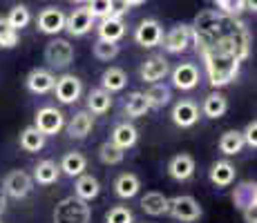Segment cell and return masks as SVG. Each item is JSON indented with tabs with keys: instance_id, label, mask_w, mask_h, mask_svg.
Segmentation results:
<instances>
[{
	"instance_id": "obj_29",
	"label": "cell",
	"mask_w": 257,
	"mask_h": 223,
	"mask_svg": "<svg viewBox=\"0 0 257 223\" xmlns=\"http://www.w3.org/2000/svg\"><path fill=\"white\" fill-rule=\"evenodd\" d=\"M112 107V94L107 89H92L87 96V110L92 114H105Z\"/></svg>"
},
{
	"instance_id": "obj_42",
	"label": "cell",
	"mask_w": 257,
	"mask_h": 223,
	"mask_svg": "<svg viewBox=\"0 0 257 223\" xmlns=\"http://www.w3.org/2000/svg\"><path fill=\"white\" fill-rule=\"evenodd\" d=\"M127 12H130V5H127L125 0H110V16L123 18Z\"/></svg>"
},
{
	"instance_id": "obj_35",
	"label": "cell",
	"mask_w": 257,
	"mask_h": 223,
	"mask_svg": "<svg viewBox=\"0 0 257 223\" xmlns=\"http://www.w3.org/2000/svg\"><path fill=\"white\" fill-rule=\"evenodd\" d=\"M29 21H32V14H29V9L25 7V5H16V7L9 12V16H7V23L12 25L16 32H21L23 27H27Z\"/></svg>"
},
{
	"instance_id": "obj_7",
	"label": "cell",
	"mask_w": 257,
	"mask_h": 223,
	"mask_svg": "<svg viewBox=\"0 0 257 223\" xmlns=\"http://www.w3.org/2000/svg\"><path fill=\"white\" fill-rule=\"evenodd\" d=\"M161 41H164V47L168 54H184L192 45V27L190 25H177Z\"/></svg>"
},
{
	"instance_id": "obj_15",
	"label": "cell",
	"mask_w": 257,
	"mask_h": 223,
	"mask_svg": "<svg viewBox=\"0 0 257 223\" xmlns=\"http://www.w3.org/2000/svg\"><path fill=\"white\" fill-rule=\"evenodd\" d=\"M168 174H170L175 181H188L195 174V158L190 154H177L170 158L168 163Z\"/></svg>"
},
{
	"instance_id": "obj_12",
	"label": "cell",
	"mask_w": 257,
	"mask_h": 223,
	"mask_svg": "<svg viewBox=\"0 0 257 223\" xmlns=\"http://www.w3.org/2000/svg\"><path fill=\"white\" fill-rule=\"evenodd\" d=\"M164 38V29H161L159 21L155 18H148V21H141L139 27L135 32V41L141 45V47H157Z\"/></svg>"
},
{
	"instance_id": "obj_6",
	"label": "cell",
	"mask_w": 257,
	"mask_h": 223,
	"mask_svg": "<svg viewBox=\"0 0 257 223\" xmlns=\"http://www.w3.org/2000/svg\"><path fill=\"white\" fill-rule=\"evenodd\" d=\"M34 127H36L41 134H45V136H54V134H58L63 127H65L63 112L56 110V107H43V110H38V114H36Z\"/></svg>"
},
{
	"instance_id": "obj_3",
	"label": "cell",
	"mask_w": 257,
	"mask_h": 223,
	"mask_svg": "<svg viewBox=\"0 0 257 223\" xmlns=\"http://www.w3.org/2000/svg\"><path fill=\"white\" fill-rule=\"evenodd\" d=\"M166 214L175 216L177 221H197L201 216V207L197 203V199L181 194V196H175V199H168Z\"/></svg>"
},
{
	"instance_id": "obj_30",
	"label": "cell",
	"mask_w": 257,
	"mask_h": 223,
	"mask_svg": "<svg viewBox=\"0 0 257 223\" xmlns=\"http://www.w3.org/2000/svg\"><path fill=\"white\" fill-rule=\"evenodd\" d=\"M45 134H41L36 130V127H25V130L21 132V147L25 152H41L43 147H45Z\"/></svg>"
},
{
	"instance_id": "obj_11",
	"label": "cell",
	"mask_w": 257,
	"mask_h": 223,
	"mask_svg": "<svg viewBox=\"0 0 257 223\" xmlns=\"http://www.w3.org/2000/svg\"><path fill=\"white\" fill-rule=\"evenodd\" d=\"M94 27V16L87 12V7L74 9L70 16H65V32L70 36H85Z\"/></svg>"
},
{
	"instance_id": "obj_44",
	"label": "cell",
	"mask_w": 257,
	"mask_h": 223,
	"mask_svg": "<svg viewBox=\"0 0 257 223\" xmlns=\"http://www.w3.org/2000/svg\"><path fill=\"white\" fill-rule=\"evenodd\" d=\"M5 207H7V194H5V190H0V214L5 212Z\"/></svg>"
},
{
	"instance_id": "obj_47",
	"label": "cell",
	"mask_w": 257,
	"mask_h": 223,
	"mask_svg": "<svg viewBox=\"0 0 257 223\" xmlns=\"http://www.w3.org/2000/svg\"><path fill=\"white\" fill-rule=\"evenodd\" d=\"M72 3H85V0H72Z\"/></svg>"
},
{
	"instance_id": "obj_5",
	"label": "cell",
	"mask_w": 257,
	"mask_h": 223,
	"mask_svg": "<svg viewBox=\"0 0 257 223\" xmlns=\"http://www.w3.org/2000/svg\"><path fill=\"white\" fill-rule=\"evenodd\" d=\"M54 92H56V98L63 105H72V103H76L78 98H81L83 83H81V78L74 76V74H65V76L54 81Z\"/></svg>"
},
{
	"instance_id": "obj_38",
	"label": "cell",
	"mask_w": 257,
	"mask_h": 223,
	"mask_svg": "<svg viewBox=\"0 0 257 223\" xmlns=\"http://www.w3.org/2000/svg\"><path fill=\"white\" fill-rule=\"evenodd\" d=\"M132 221H135V216H132L130 207L125 205H114L105 214V223H132Z\"/></svg>"
},
{
	"instance_id": "obj_28",
	"label": "cell",
	"mask_w": 257,
	"mask_h": 223,
	"mask_svg": "<svg viewBox=\"0 0 257 223\" xmlns=\"http://www.w3.org/2000/svg\"><path fill=\"white\" fill-rule=\"evenodd\" d=\"M101 85H103V89H107L110 94L112 92H121V89L127 85V76H125V72H123L121 67H110V69H105V72H103Z\"/></svg>"
},
{
	"instance_id": "obj_24",
	"label": "cell",
	"mask_w": 257,
	"mask_h": 223,
	"mask_svg": "<svg viewBox=\"0 0 257 223\" xmlns=\"http://www.w3.org/2000/svg\"><path fill=\"white\" fill-rule=\"evenodd\" d=\"M141 210L150 216H161L168 210V196L164 192H146L141 199Z\"/></svg>"
},
{
	"instance_id": "obj_18",
	"label": "cell",
	"mask_w": 257,
	"mask_h": 223,
	"mask_svg": "<svg viewBox=\"0 0 257 223\" xmlns=\"http://www.w3.org/2000/svg\"><path fill=\"white\" fill-rule=\"evenodd\" d=\"M98 38H103V41H112V43H118L123 38V34H125V25H123L121 18H114V16H105L101 18V23H98Z\"/></svg>"
},
{
	"instance_id": "obj_23",
	"label": "cell",
	"mask_w": 257,
	"mask_h": 223,
	"mask_svg": "<svg viewBox=\"0 0 257 223\" xmlns=\"http://www.w3.org/2000/svg\"><path fill=\"white\" fill-rule=\"evenodd\" d=\"M235 174H237L235 165L228 161H217L215 165L210 167V181L215 183L217 187H228L230 183L235 181Z\"/></svg>"
},
{
	"instance_id": "obj_39",
	"label": "cell",
	"mask_w": 257,
	"mask_h": 223,
	"mask_svg": "<svg viewBox=\"0 0 257 223\" xmlns=\"http://www.w3.org/2000/svg\"><path fill=\"white\" fill-rule=\"evenodd\" d=\"M219 7L221 14H228V16H239L241 12L246 9V3L244 0H210Z\"/></svg>"
},
{
	"instance_id": "obj_34",
	"label": "cell",
	"mask_w": 257,
	"mask_h": 223,
	"mask_svg": "<svg viewBox=\"0 0 257 223\" xmlns=\"http://www.w3.org/2000/svg\"><path fill=\"white\" fill-rule=\"evenodd\" d=\"M123 156H125V152L118 145H114L112 141L103 143V145L98 147V158H101V163H105V165H118V163L123 161Z\"/></svg>"
},
{
	"instance_id": "obj_21",
	"label": "cell",
	"mask_w": 257,
	"mask_h": 223,
	"mask_svg": "<svg viewBox=\"0 0 257 223\" xmlns=\"http://www.w3.org/2000/svg\"><path fill=\"white\" fill-rule=\"evenodd\" d=\"M74 192H76L78 199L92 201V199H96L98 192H101V183H98L96 176H92V174H78L76 176V185H74Z\"/></svg>"
},
{
	"instance_id": "obj_26",
	"label": "cell",
	"mask_w": 257,
	"mask_h": 223,
	"mask_svg": "<svg viewBox=\"0 0 257 223\" xmlns=\"http://www.w3.org/2000/svg\"><path fill=\"white\" fill-rule=\"evenodd\" d=\"M150 110H152V107H150V103H148L146 92H132L130 96L125 98V114L130 118L146 116Z\"/></svg>"
},
{
	"instance_id": "obj_10",
	"label": "cell",
	"mask_w": 257,
	"mask_h": 223,
	"mask_svg": "<svg viewBox=\"0 0 257 223\" xmlns=\"http://www.w3.org/2000/svg\"><path fill=\"white\" fill-rule=\"evenodd\" d=\"M36 25L43 34H47V36H56V34H61L63 29H65V14L56 7H47L38 14Z\"/></svg>"
},
{
	"instance_id": "obj_46",
	"label": "cell",
	"mask_w": 257,
	"mask_h": 223,
	"mask_svg": "<svg viewBox=\"0 0 257 223\" xmlns=\"http://www.w3.org/2000/svg\"><path fill=\"white\" fill-rule=\"evenodd\" d=\"M127 5H130V7H137V5H143L146 3V0H125Z\"/></svg>"
},
{
	"instance_id": "obj_45",
	"label": "cell",
	"mask_w": 257,
	"mask_h": 223,
	"mask_svg": "<svg viewBox=\"0 0 257 223\" xmlns=\"http://www.w3.org/2000/svg\"><path fill=\"white\" fill-rule=\"evenodd\" d=\"M244 3H246V9H248V12H257V0H244Z\"/></svg>"
},
{
	"instance_id": "obj_27",
	"label": "cell",
	"mask_w": 257,
	"mask_h": 223,
	"mask_svg": "<svg viewBox=\"0 0 257 223\" xmlns=\"http://www.w3.org/2000/svg\"><path fill=\"white\" fill-rule=\"evenodd\" d=\"M58 176H61V167L56 165L54 161H41L36 165V170H34V181L41 183V185H52V183L58 181Z\"/></svg>"
},
{
	"instance_id": "obj_41",
	"label": "cell",
	"mask_w": 257,
	"mask_h": 223,
	"mask_svg": "<svg viewBox=\"0 0 257 223\" xmlns=\"http://www.w3.org/2000/svg\"><path fill=\"white\" fill-rule=\"evenodd\" d=\"M241 138H244V145L248 147H257V121H250L248 125H246V130L241 132Z\"/></svg>"
},
{
	"instance_id": "obj_16",
	"label": "cell",
	"mask_w": 257,
	"mask_h": 223,
	"mask_svg": "<svg viewBox=\"0 0 257 223\" xmlns=\"http://www.w3.org/2000/svg\"><path fill=\"white\" fill-rule=\"evenodd\" d=\"M54 81L56 78L52 76V72H47V69H32L27 76V81H25V85L32 94H47L54 89Z\"/></svg>"
},
{
	"instance_id": "obj_37",
	"label": "cell",
	"mask_w": 257,
	"mask_h": 223,
	"mask_svg": "<svg viewBox=\"0 0 257 223\" xmlns=\"http://www.w3.org/2000/svg\"><path fill=\"white\" fill-rule=\"evenodd\" d=\"M18 45V32L7 23V18H0V47H16Z\"/></svg>"
},
{
	"instance_id": "obj_32",
	"label": "cell",
	"mask_w": 257,
	"mask_h": 223,
	"mask_svg": "<svg viewBox=\"0 0 257 223\" xmlns=\"http://www.w3.org/2000/svg\"><path fill=\"white\" fill-rule=\"evenodd\" d=\"M241 147H244V138H241V132L228 130V132L221 134V138H219V150H221V154L235 156V154H239V152H241Z\"/></svg>"
},
{
	"instance_id": "obj_1",
	"label": "cell",
	"mask_w": 257,
	"mask_h": 223,
	"mask_svg": "<svg viewBox=\"0 0 257 223\" xmlns=\"http://www.w3.org/2000/svg\"><path fill=\"white\" fill-rule=\"evenodd\" d=\"M192 27V45L204 61L208 83L226 87L239 74V65L250 54V36L237 16L206 9L197 14Z\"/></svg>"
},
{
	"instance_id": "obj_4",
	"label": "cell",
	"mask_w": 257,
	"mask_h": 223,
	"mask_svg": "<svg viewBox=\"0 0 257 223\" xmlns=\"http://www.w3.org/2000/svg\"><path fill=\"white\" fill-rule=\"evenodd\" d=\"M45 61L52 69H65L74 61V47L63 38H54L45 47Z\"/></svg>"
},
{
	"instance_id": "obj_19",
	"label": "cell",
	"mask_w": 257,
	"mask_h": 223,
	"mask_svg": "<svg viewBox=\"0 0 257 223\" xmlns=\"http://www.w3.org/2000/svg\"><path fill=\"white\" fill-rule=\"evenodd\" d=\"M233 203L237 210H244V207L257 205V185L255 181H244L235 187L233 192Z\"/></svg>"
},
{
	"instance_id": "obj_22",
	"label": "cell",
	"mask_w": 257,
	"mask_h": 223,
	"mask_svg": "<svg viewBox=\"0 0 257 223\" xmlns=\"http://www.w3.org/2000/svg\"><path fill=\"white\" fill-rule=\"evenodd\" d=\"M139 187H141L139 176L132 174V172H125L114 181V194L118 199H132V196H137Z\"/></svg>"
},
{
	"instance_id": "obj_17",
	"label": "cell",
	"mask_w": 257,
	"mask_h": 223,
	"mask_svg": "<svg viewBox=\"0 0 257 223\" xmlns=\"http://www.w3.org/2000/svg\"><path fill=\"white\" fill-rule=\"evenodd\" d=\"M94 127V118H92V112H76L72 116V121L67 123V134H70L72 138H76V141H83V138L87 136V134L92 132Z\"/></svg>"
},
{
	"instance_id": "obj_9",
	"label": "cell",
	"mask_w": 257,
	"mask_h": 223,
	"mask_svg": "<svg viewBox=\"0 0 257 223\" xmlns=\"http://www.w3.org/2000/svg\"><path fill=\"white\" fill-rule=\"evenodd\" d=\"M172 85L181 92H190L199 85V69L195 63H179L172 69Z\"/></svg>"
},
{
	"instance_id": "obj_8",
	"label": "cell",
	"mask_w": 257,
	"mask_h": 223,
	"mask_svg": "<svg viewBox=\"0 0 257 223\" xmlns=\"http://www.w3.org/2000/svg\"><path fill=\"white\" fill-rule=\"evenodd\" d=\"M34 187V178L23 170H14L5 176V194L7 196H14V199H25V196L32 192Z\"/></svg>"
},
{
	"instance_id": "obj_20",
	"label": "cell",
	"mask_w": 257,
	"mask_h": 223,
	"mask_svg": "<svg viewBox=\"0 0 257 223\" xmlns=\"http://www.w3.org/2000/svg\"><path fill=\"white\" fill-rule=\"evenodd\" d=\"M137 138H139V132H137V127L132 123H118L114 130H112L110 141L121 147V150H130L137 143Z\"/></svg>"
},
{
	"instance_id": "obj_33",
	"label": "cell",
	"mask_w": 257,
	"mask_h": 223,
	"mask_svg": "<svg viewBox=\"0 0 257 223\" xmlns=\"http://www.w3.org/2000/svg\"><path fill=\"white\" fill-rule=\"evenodd\" d=\"M146 96H148L150 107H164L170 103L172 94H170V87L164 85V83H152V87L146 92Z\"/></svg>"
},
{
	"instance_id": "obj_36",
	"label": "cell",
	"mask_w": 257,
	"mask_h": 223,
	"mask_svg": "<svg viewBox=\"0 0 257 223\" xmlns=\"http://www.w3.org/2000/svg\"><path fill=\"white\" fill-rule=\"evenodd\" d=\"M94 56H96L98 61H112V58L118 56V45L112 41L98 38V41L94 43Z\"/></svg>"
},
{
	"instance_id": "obj_2",
	"label": "cell",
	"mask_w": 257,
	"mask_h": 223,
	"mask_svg": "<svg viewBox=\"0 0 257 223\" xmlns=\"http://www.w3.org/2000/svg\"><path fill=\"white\" fill-rule=\"evenodd\" d=\"M92 210L87 201L78 196H67L54 210V223H90Z\"/></svg>"
},
{
	"instance_id": "obj_40",
	"label": "cell",
	"mask_w": 257,
	"mask_h": 223,
	"mask_svg": "<svg viewBox=\"0 0 257 223\" xmlns=\"http://www.w3.org/2000/svg\"><path fill=\"white\" fill-rule=\"evenodd\" d=\"M87 12H90L94 18L110 16V0H87Z\"/></svg>"
},
{
	"instance_id": "obj_13",
	"label": "cell",
	"mask_w": 257,
	"mask_h": 223,
	"mask_svg": "<svg viewBox=\"0 0 257 223\" xmlns=\"http://www.w3.org/2000/svg\"><path fill=\"white\" fill-rule=\"evenodd\" d=\"M168 72H170V65H168L166 58L164 56H152L141 65V81H146V83L152 85V83L164 81V78L168 76Z\"/></svg>"
},
{
	"instance_id": "obj_43",
	"label": "cell",
	"mask_w": 257,
	"mask_h": 223,
	"mask_svg": "<svg viewBox=\"0 0 257 223\" xmlns=\"http://www.w3.org/2000/svg\"><path fill=\"white\" fill-rule=\"evenodd\" d=\"M241 214H244V221L246 223H257V205L244 207V210H241Z\"/></svg>"
},
{
	"instance_id": "obj_25",
	"label": "cell",
	"mask_w": 257,
	"mask_h": 223,
	"mask_svg": "<svg viewBox=\"0 0 257 223\" xmlns=\"http://www.w3.org/2000/svg\"><path fill=\"white\" fill-rule=\"evenodd\" d=\"M228 110V101L221 92H212L204 98V105H201V112L208 118H221Z\"/></svg>"
},
{
	"instance_id": "obj_48",
	"label": "cell",
	"mask_w": 257,
	"mask_h": 223,
	"mask_svg": "<svg viewBox=\"0 0 257 223\" xmlns=\"http://www.w3.org/2000/svg\"><path fill=\"white\" fill-rule=\"evenodd\" d=\"M0 223H3V221H0Z\"/></svg>"
},
{
	"instance_id": "obj_31",
	"label": "cell",
	"mask_w": 257,
	"mask_h": 223,
	"mask_svg": "<svg viewBox=\"0 0 257 223\" xmlns=\"http://www.w3.org/2000/svg\"><path fill=\"white\" fill-rule=\"evenodd\" d=\"M61 172H65L67 176H78V174H83L85 172V167H87V158L81 154V152H70V154H65L63 156V161H61Z\"/></svg>"
},
{
	"instance_id": "obj_14",
	"label": "cell",
	"mask_w": 257,
	"mask_h": 223,
	"mask_svg": "<svg viewBox=\"0 0 257 223\" xmlns=\"http://www.w3.org/2000/svg\"><path fill=\"white\" fill-rule=\"evenodd\" d=\"M199 121V107L192 101H179L172 107V123L177 127H192Z\"/></svg>"
}]
</instances>
